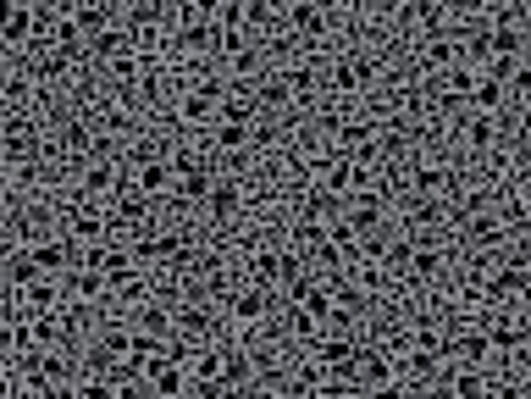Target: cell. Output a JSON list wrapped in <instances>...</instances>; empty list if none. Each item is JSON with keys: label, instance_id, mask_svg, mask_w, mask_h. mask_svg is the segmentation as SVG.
Wrapping results in <instances>:
<instances>
[{"label": "cell", "instance_id": "obj_35", "mask_svg": "<svg viewBox=\"0 0 531 399\" xmlns=\"http://www.w3.org/2000/svg\"><path fill=\"white\" fill-rule=\"evenodd\" d=\"M211 189H216V167H194V172H183L177 178V200H211Z\"/></svg>", "mask_w": 531, "mask_h": 399}, {"label": "cell", "instance_id": "obj_48", "mask_svg": "<svg viewBox=\"0 0 531 399\" xmlns=\"http://www.w3.org/2000/svg\"><path fill=\"white\" fill-rule=\"evenodd\" d=\"M216 28H244V0H227V6H216Z\"/></svg>", "mask_w": 531, "mask_h": 399}, {"label": "cell", "instance_id": "obj_49", "mask_svg": "<svg viewBox=\"0 0 531 399\" xmlns=\"http://www.w3.org/2000/svg\"><path fill=\"white\" fill-rule=\"evenodd\" d=\"M78 294L83 300H100V294H106V278H100V272H78Z\"/></svg>", "mask_w": 531, "mask_h": 399}, {"label": "cell", "instance_id": "obj_34", "mask_svg": "<svg viewBox=\"0 0 531 399\" xmlns=\"http://www.w3.org/2000/svg\"><path fill=\"white\" fill-rule=\"evenodd\" d=\"M249 139H255V128H238V122H216V128H211V150H216V156H238Z\"/></svg>", "mask_w": 531, "mask_h": 399}, {"label": "cell", "instance_id": "obj_23", "mask_svg": "<svg viewBox=\"0 0 531 399\" xmlns=\"http://www.w3.org/2000/svg\"><path fill=\"white\" fill-rule=\"evenodd\" d=\"M526 333H531V327H520L515 316H493V322H487V350H493V355H515L520 344H526Z\"/></svg>", "mask_w": 531, "mask_h": 399}, {"label": "cell", "instance_id": "obj_51", "mask_svg": "<svg viewBox=\"0 0 531 399\" xmlns=\"http://www.w3.org/2000/svg\"><path fill=\"white\" fill-rule=\"evenodd\" d=\"M6 366H12V355H6V350H0V377H6Z\"/></svg>", "mask_w": 531, "mask_h": 399}, {"label": "cell", "instance_id": "obj_50", "mask_svg": "<svg viewBox=\"0 0 531 399\" xmlns=\"http://www.w3.org/2000/svg\"><path fill=\"white\" fill-rule=\"evenodd\" d=\"M366 399H410V394H404V383H399V377H393V383L371 388V394H366Z\"/></svg>", "mask_w": 531, "mask_h": 399}, {"label": "cell", "instance_id": "obj_31", "mask_svg": "<svg viewBox=\"0 0 531 399\" xmlns=\"http://www.w3.org/2000/svg\"><path fill=\"white\" fill-rule=\"evenodd\" d=\"M421 61L432 67V73H449V67H465V45L454 34H443V39H432V45L421 50Z\"/></svg>", "mask_w": 531, "mask_h": 399}, {"label": "cell", "instance_id": "obj_27", "mask_svg": "<svg viewBox=\"0 0 531 399\" xmlns=\"http://www.w3.org/2000/svg\"><path fill=\"white\" fill-rule=\"evenodd\" d=\"M520 56H526V34L487 23V61H520Z\"/></svg>", "mask_w": 531, "mask_h": 399}, {"label": "cell", "instance_id": "obj_36", "mask_svg": "<svg viewBox=\"0 0 531 399\" xmlns=\"http://www.w3.org/2000/svg\"><path fill=\"white\" fill-rule=\"evenodd\" d=\"M354 350H360V344L343 339V333H321V339H316V361H321V366H343V361H354Z\"/></svg>", "mask_w": 531, "mask_h": 399}, {"label": "cell", "instance_id": "obj_13", "mask_svg": "<svg viewBox=\"0 0 531 399\" xmlns=\"http://www.w3.org/2000/svg\"><path fill=\"white\" fill-rule=\"evenodd\" d=\"M28 250H34V266L45 272V278H61L67 266H78V244L72 239H34Z\"/></svg>", "mask_w": 531, "mask_h": 399}, {"label": "cell", "instance_id": "obj_14", "mask_svg": "<svg viewBox=\"0 0 531 399\" xmlns=\"http://www.w3.org/2000/svg\"><path fill=\"white\" fill-rule=\"evenodd\" d=\"M283 23L294 28L299 39H327L332 34V12L327 6H310V0H294V6L283 12Z\"/></svg>", "mask_w": 531, "mask_h": 399}, {"label": "cell", "instance_id": "obj_11", "mask_svg": "<svg viewBox=\"0 0 531 399\" xmlns=\"http://www.w3.org/2000/svg\"><path fill=\"white\" fill-rule=\"evenodd\" d=\"M34 39V6H17V0H0V45L23 50Z\"/></svg>", "mask_w": 531, "mask_h": 399}, {"label": "cell", "instance_id": "obj_39", "mask_svg": "<svg viewBox=\"0 0 531 399\" xmlns=\"http://www.w3.org/2000/svg\"><path fill=\"white\" fill-rule=\"evenodd\" d=\"M443 350H410V361H404V372L421 377V383H437V372H443Z\"/></svg>", "mask_w": 531, "mask_h": 399}, {"label": "cell", "instance_id": "obj_19", "mask_svg": "<svg viewBox=\"0 0 531 399\" xmlns=\"http://www.w3.org/2000/svg\"><path fill=\"white\" fill-rule=\"evenodd\" d=\"M238 211H244V189H238V178H222V172H216V189H211V200H205V217L233 222Z\"/></svg>", "mask_w": 531, "mask_h": 399}, {"label": "cell", "instance_id": "obj_42", "mask_svg": "<svg viewBox=\"0 0 531 399\" xmlns=\"http://www.w3.org/2000/svg\"><path fill=\"white\" fill-rule=\"evenodd\" d=\"M216 56H227L238 67V61L249 56V34L244 28H216Z\"/></svg>", "mask_w": 531, "mask_h": 399}, {"label": "cell", "instance_id": "obj_47", "mask_svg": "<svg viewBox=\"0 0 531 399\" xmlns=\"http://www.w3.org/2000/svg\"><path fill=\"white\" fill-rule=\"evenodd\" d=\"M509 95L520 100V106H531V61H520L515 78H509Z\"/></svg>", "mask_w": 531, "mask_h": 399}, {"label": "cell", "instance_id": "obj_32", "mask_svg": "<svg viewBox=\"0 0 531 399\" xmlns=\"http://www.w3.org/2000/svg\"><path fill=\"white\" fill-rule=\"evenodd\" d=\"M249 377H255V355L249 350H222V388L227 394L249 388Z\"/></svg>", "mask_w": 531, "mask_h": 399}, {"label": "cell", "instance_id": "obj_3", "mask_svg": "<svg viewBox=\"0 0 531 399\" xmlns=\"http://www.w3.org/2000/svg\"><path fill=\"white\" fill-rule=\"evenodd\" d=\"M177 122H189V128L222 122V84H216V78H200L194 89H183V100H177Z\"/></svg>", "mask_w": 531, "mask_h": 399}, {"label": "cell", "instance_id": "obj_28", "mask_svg": "<svg viewBox=\"0 0 531 399\" xmlns=\"http://www.w3.org/2000/svg\"><path fill=\"white\" fill-rule=\"evenodd\" d=\"M133 333H150V339H166V333H172V305H161V300H144V305H133Z\"/></svg>", "mask_w": 531, "mask_h": 399}, {"label": "cell", "instance_id": "obj_41", "mask_svg": "<svg viewBox=\"0 0 531 399\" xmlns=\"http://www.w3.org/2000/svg\"><path fill=\"white\" fill-rule=\"evenodd\" d=\"M283 84H288V95H294V100H310V95L321 89V73H316V67L305 61V67H288V73H283Z\"/></svg>", "mask_w": 531, "mask_h": 399}, {"label": "cell", "instance_id": "obj_45", "mask_svg": "<svg viewBox=\"0 0 531 399\" xmlns=\"http://www.w3.org/2000/svg\"><path fill=\"white\" fill-rule=\"evenodd\" d=\"M177 50H216V28H177Z\"/></svg>", "mask_w": 531, "mask_h": 399}, {"label": "cell", "instance_id": "obj_38", "mask_svg": "<svg viewBox=\"0 0 531 399\" xmlns=\"http://www.w3.org/2000/svg\"><path fill=\"white\" fill-rule=\"evenodd\" d=\"M255 106H260V111H288V106H294V95H288L283 73H277V78H260V89H255Z\"/></svg>", "mask_w": 531, "mask_h": 399}, {"label": "cell", "instance_id": "obj_5", "mask_svg": "<svg viewBox=\"0 0 531 399\" xmlns=\"http://www.w3.org/2000/svg\"><path fill=\"white\" fill-rule=\"evenodd\" d=\"M144 383H150L155 399H189V361H172V355H155L150 372H144Z\"/></svg>", "mask_w": 531, "mask_h": 399}, {"label": "cell", "instance_id": "obj_9", "mask_svg": "<svg viewBox=\"0 0 531 399\" xmlns=\"http://www.w3.org/2000/svg\"><path fill=\"white\" fill-rule=\"evenodd\" d=\"M482 300H487V305L526 300V266L509 261V266H498V272H487V278H482Z\"/></svg>", "mask_w": 531, "mask_h": 399}, {"label": "cell", "instance_id": "obj_8", "mask_svg": "<svg viewBox=\"0 0 531 399\" xmlns=\"http://www.w3.org/2000/svg\"><path fill=\"white\" fill-rule=\"evenodd\" d=\"M332 89L338 95H366L371 84H377V61L371 56H343V61H332Z\"/></svg>", "mask_w": 531, "mask_h": 399}, {"label": "cell", "instance_id": "obj_15", "mask_svg": "<svg viewBox=\"0 0 531 399\" xmlns=\"http://www.w3.org/2000/svg\"><path fill=\"white\" fill-rule=\"evenodd\" d=\"M39 278H45V272L34 266V250H28V244H17V250H6V255H0V283H12L17 294H23V289H34Z\"/></svg>", "mask_w": 531, "mask_h": 399}, {"label": "cell", "instance_id": "obj_24", "mask_svg": "<svg viewBox=\"0 0 531 399\" xmlns=\"http://www.w3.org/2000/svg\"><path fill=\"white\" fill-rule=\"evenodd\" d=\"M249 283H255V289H283V250L266 244V250L249 255Z\"/></svg>", "mask_w": 531, "mask_h": 399}, {"label": "cell", "instance_id": "obj_29", "mask_svg": "<svg viewBox=\"0 0 531 399\" xmlns=\"http://www.w3.org/2000/svg\"><path fill=\"white\" fill-rule=\"evenodd\" d=\"M72 23L83 28V39L106 34V28H117V6H100V0H83V6H72Z\"/></svg>", "mask_w": 531, "mask_h": 399}, {"label": "cell", "instance_id": "obj_21", "mask_svg": "<svg viewBox=\"0 0 531 399\" xmlns=\"http://www.w3.org/2000/svg\"><path fill=\"white\" fill-rule=\"evenodd\" d=\"M17 311L34 322V316H56L61 311V278H39L34 289H23V305Z\"/></svg>", "mask_w": 531, "mask_h": 399}, {"label": "cell", "instance_id": "obj_52", "mask_svg": "<svg viewBox=\"0 0 531 399\" xmlns=\"http://www.w3.org/2000/svg\"><path fill=\"white\" fill-rule=\"evenodd\" d=\"M526 167H531V139H526Z\"/></svg>", "mask_w": 531, "mask_h": 399}, {"label": "cell", "instance_id": "obj_18", "mask_svg": "<svg viewBox=\"0 0 531 399\" xmlns=\"http://www.w3.org/2000/svg\"><path fill=\"white\" fill-rule=\"evenodd\" d=\"M211 327H216V311L200 300H183L172 311V333H183V339H211Z\"/></svg>", "mask_w": 531, "mask_h": 399}, {"label": "cell", "instance_id": "obj_4", "mask_svg": "<svg viewBox=\"0 0 531 399\" xmlns=\"http://www.w3.org/2000/svg\"><path fill=\"white\" fill-rule=\"evenodd\" d=\"M443 361L465 366V372H482V366L493 361V350H487V327H460V333L443 344Z\"/></svg>", "mask_w": 531, "mask_h": 399}, {"label": "cell", "instance_id": "obj_53", "mask_svg": "<svg viewBox=\"0 0 531 399\" xmlns=\"http://www.w3.org/2000/svg\"><path fill=\"white\" fill-rule=\"evenodd\" d=\"M0 255H6V244H0Z\"/></svg>", "mask_w": 531, "mask_h": 399}, {"label": "cell", "instance_id": "obj_7", "mask_svg": "<svg viewBox=\"0 0 531 399\" xmlns=\"http://www.w3.org/2000/svg\"><path fill=\"white\" fill-rule=\"evenodd\" d=\"M67 239L78 244H111V222H106V211L100 206H89V200H78V206L67 211Z\"/></svg>", "mask_w": 531, "mask_h": 399}, {"label": "cell", "instance_id": "obj_33", "mask_svg": "<svg viewBox=\"0 0 531 399\" xmlns=\"http://www.w3.org/2000/svg\"><path fill=\"white\" fill-rule=\"evenodd\" d=\"M509 100V84H498V78L476 73V95H471V111H482V117H493V111H504Z\"/></svg>", "mask_w": 531, "mask_h": 399}, {"label": "cell", "instance_id": "obj_17", "mask_svg": "<svg viewBox=\"0 0 531 399\" xmlns=\"http://www.w3.org/2000/svg\"><path fill=\"white\" fill-rule=\"evenodd\" d=\"M460 233L476 244V250H498V244L509 239V228H504V217H498V211H471V217L460 222Z\"/></svg>", "mask_w": 531, "mask_h": 399}, {"label": "cell", "instance_id": "obj_40", "mask_svg": "<svg viewBox=\"0 0 531 399\" xmlns=\"http://www.w3.org/2000/svg\"><path fill=\"white\" fill-rule=\"evenodd\" d=\"M260 106L255 95H222V122H238V128H255Z\"/></svg>", "mask_w": 531, "mask_h": 399}, {"label": "cell", "instance_id": "obj_22", "mask_svg": "<svg viewBox=\"0 0 531 399\" xmlns=\"http://www.w3.org/2000/svg\"><path fill=\"white\" fill-rule=\"evenodd\" d=\"M443 399H487V372L443 366Z\"/></svg>", "mask_w": 531, "mask_h": 399}, {"label": "cell", "instance_id": "obj_30", "mask_svg": "<svg viewBox=\"0 0 531 399\" xmlns=\"http://www.w3.org/2000/svg\"><path fill=\"white\" fill-rule=\"evenodd\" d=\"M371 145H377V128H371L366 117L338 122V156H360V150H371Z\"/></svg>", "mask_w": 531, "mask_h": 399}, {"label": "cell", "instance_id": "obj_54", "mask_svg": "<svg viewBox=\"0 0 531 399\" xmlns=\"http://www.w3.org/2000/svg\"><path fill=\"white\" fill-rule=\"evenodd\" d=\"M0 50H6V45H0Z\"/></svg>", "mask_w": 531, "mask_h": 399}, {"label": "cell", "instance_id": "obj_43", "mask_svg": "<svg viewBox=\"0 0 531 399\" xmlns=\"http://www.w3.org/2000/svg\"><path fill=\"white\" fill-rule=\"evenodd\" d=\"M449 17H454L449 6H415V23H421L432 39H443V34H449Z\"/></svg>", "mask_w": 531, "mask_h": 399}, {"label": "cell", "instance_id": "obj_1", "mask_svg": "<svg viewBox=\"0 0 531 399\" xmlns=\"http://www.w3.org/2000/svg\"><path fill=\"white\" fill-rule=\"evenodd\" d=\"M321 189L327 194H338V200H354V194H371L377 189V172L371 167H360L354 156H321Z\"/></svg>", "mask_w": 531, "mask_h": 399}, {"label": "cell", "instance_id": "obj_46", "mask_svg": "<svg viewBox=\"0 0 531 399\" xmlns=\"http://www.w3.org/2000/svg\"><path fill=\"white\" fill-rule=\"evenodd\" d=\"M404 211H410L415 228H432V222H443V206H437V200H415V194H410V206H404Z\"/></svg>", "mask_w": 531, "mask_h": 399}, {"label": "cell", "instance_id": "obj_20", "mask_svg": "<svg viewBox=\"0 0 531 399\" xmlns=\"http://www.w3.org/2000/svg\"><path fill=\"white\" fill-rule=\"evenodd\" d=\"M227 311H233V322H266V311H272V294L255 289V283H244V289L227 294Z\"/></svg>", "mask_w": 531, "mask_h": 399}, {"label": "cell", "instance_id": "obj_10", "mask_svg": "<svg viewBox=\"0 0 531 399\" xmlns=\"http://www.w3.org/2000/svg\"><path fill=\"white\" fill-rule=\"evenodd\" d=\"M117 61H133V34L122 23L89 39V67H117Z\"/></svg>", "mask_w": 531, "mask_h": 399}, {"label": "cell", "instance_id": "obj_6", "mask_svg": "<svg viewBox=\"0 0 531 399\" xmlns=\"http://www.w3.org/2000/svg\"><path fill=\"white\" fill-rule=\"evenodd\" d=\"M343 222L354 228V239H360V244H371V239H377V228L388 222V206H382V194H377V189H371V194H354L349 206H343Z\"/></svg>", "mask_w": 531, "mask_h": 399}, {"label": "cell", "instance_id": "obj_44", "mask_svg": "<svg viewBox=\"0 0 531 399\" xmlns=\"http://www.w3.org/2000/svg\"><path fill=\"white\" fill-rule=\"evenodd\" d=\"M288 333H294V339H305V344H316V339H321V322L294 305V311H288Z\"/></svg>", "mask_w": 531, "mask_h": 399}, {"label": "cell", "instance_id": "obj_25", "mask_svg": "<svg viewBox=\"0 0 531 399\" xmlns=\"http://www.w3.org/2000/svg\"><path fill=\"white\" fill-rule=\"evenodd\" d=\"M283 12L277 6H260V0H249L244 6V34H255V39H283Z\"/></svg>", "mask_w": 531, "mask_h": 399}, {"label": "cell", "instance_id": "obj_12", "mask_svg": "<svg viewBox=\"0 0 531 399\" xmlns=\"http://www.w3.org/2000/svg\"><path fill=\"white\" fill-rule=\"evenodd\" d=\"M354 372H360V388H382V383H393V377H399V366H393V355L388 350H371V344H360V350H354Z\"/></svg>", "mask_w": 531, "mask_h": 399}, {"label": "cell", "instance_id": "obj_26", "mask_svg": "<svg viewBox=\"0 0 531 399\" xmlns=\"http://www.w3.org/2000/svg\"><path fill=\"white\" fill-rule=\"evenodd\" d=\"M432 278H443V244H437V239H415L410 283H432Z\"/></svg>", "mask_w": 531, "mask_h": 399}, {"label": "cell", "instance_id": "obj_37", "mask_svg": "<svg viewBox=\"0 0 531 399\" xmlns=\"http://www.w3.org/2000/svg\"><path fill=\"white\" fill-rule=\"evenodd\" d=\"M465 145H471L476 156H487V150L498 145V117H482V111H476V117L465 122Z\"/></svg>", "mask_w": 531, "mask_h": 399}, {"label": "cell", "instance_id": "obj_2", "mask_svg": "<svg viewBox=\"0 0 531 399\" xmlns=\"http://www.w3.org/2000/svg\"><path fill=\"white\" fill-rule=\"evenodd\" d=\"M39 145H45V133H39L34 117H6V128H0V161H12V167H28V161L39 156Z\"/></svg>", "mask_w": 531, "mask_h": 399}, {"label": "cell", "instance_id": "obj_16", "mask_svg": "<svg viewBox=\"0 0 531 399\" xmlns=\"http://www.w3.org/2000/svg\"><path fill=\"white\" fill-rule=\"evenodd\" d=\"M454 172L449 167H437V161H415V172H410V194L415 200H437V194H454Z\"/></svg>", "mask_w": 531, "mask_h": 399}]
</instances>
